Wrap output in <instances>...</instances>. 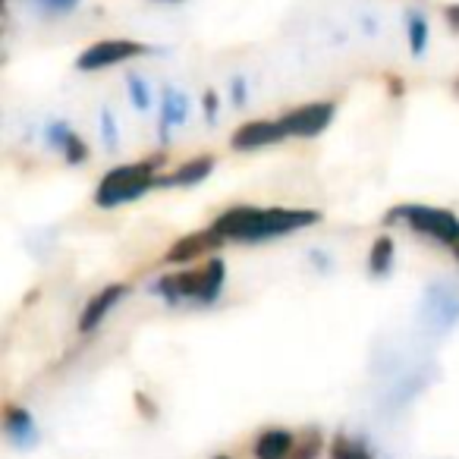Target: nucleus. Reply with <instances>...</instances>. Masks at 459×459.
Here are the masks:
<instances>
[{
    "instance_id": "f257e3e1",
    "label": "nucleus",
    "mask_w": 459,
    "mask_h": 459,
    "mask_svg": "<svg viewBox=\"0 0 459 459\" xmlns=\"http://www.w3.org/2000/svg\"><path fill=\"white\" fill-rule=\"evenodd\" d=\"M318 221L321 211L315 208H252V204H237V208L217 214L211 230L223 243H264V239L306 230Z\"/></svg>"
},
{
    "instance_id": "f03ea898",
    "label": "nucleus",
    "mask_w": 459,
    "mask_h": 459,
    "mask_svg": "<svg viewBox=\"0 0 459 459\" xmlns=\"http://www.w3.org/2000/svg\"><path fill=\"white\" fill-rule=\"evenodd\" d=\"M223 283H227V264H223L221 258H208L202 268L164 274L154 283V293L164 296L170 306H177V302H183V299H195V302H202V306H211V302L221 296Z\"/></svg>"
},
{
    "instance_id": "7ed1b4c3",
    "label": "nucleus",
    "mask_w": 459,
    "mask_h": 459,
    "mask_svg": "<svg viewBox=\"0 0 459 459\" xmlns=\"http://www.w3.org/2000/svg\"><path fill=\"white\" fill-rule=\"evenodd\" d=\"M160 160H164V154H154V158L135 160V164H120L114 170H108L95 189V204L98 208H117V204L142 198L152 186H158L154 173H158Z\"/></svg>"
},
{
    "instance_id": "20e7f679",
    "label": "nucleus",
    "mask_w": 459,
    "mask_h": 459,
    "mask_svg": "<svg viewBox=\"0 0 459 459\" xmlns=\"http://www.w3.org/2000/svg\"><path fill=\"white\" fill-rule=\"evenodd\" d=\"M406 223L409 230L421 237L434 239L440 246H459V217L446 208H431V204H396L387 211V223Z\"/></svg>"
},
{
    "instance_id": "39448f33",
    "label": "nucleus",
    "mask_w": 459,
    "mask_h": 459,
    "mask_svg": "<svg viewBox=\"0 0 459 459\" xmlns=\"http://www.w3.org/2000/svg\"><path fill=\"white\" fill-rule=\"evenodd\" d=\"M152 48L142 45V41H129V39H108V41H95L89 45L82 54L76 57V70L79 73H98L104 66H117L123 60H133L148 54Z\"/></svg>"
},
{
    "instance_id": "423d86ee",
    "label": "nucleus",
    "mask_w": 459,
    "mask_h": 459,
    "mask_svg": "<svg viewBox=\"0 0 459 459\" xmlns=\"http://www.w3.org/2000/svg\"><path fill=\"white\" fill-rule=\"evenodd\" d=\"M333 114H337V101H315V104H302V108L290 110V114L281 117V120L290 135L315 139V135H321L327 126H331Z\"/></svg>"
},
{
    "instance_id": "0eeeda50",
    "label": "nucleus",
    "mask_w": 459,
    "mask_h": 459,
    "mask_svg": "<svg viewBox=\"0 0 459 459\" xmlns=\"http://www.w3.org/2000/svg\"><path fill=\"white\" fill-rule=\"evenodd\" d=\"M287 126L283 120H252V123H243L237 133L230 135V148L233 152H255V148H264V145H277V142L287 139Z\"/></svg>"
},
{
    "instance_id": "6e6552de",
    "label": "nucleus",
    "mask_w": 459,
    "mask_h": 459,
    "mask_svg": "<svg viewBox=\"0 0 459 459\" xmlns=\"http://www.w3.org/2000/svg\"><path fill=\"white\" fill-rule=\"evenodd\" d=\"M223 246V239L217 237L214 230H195V233H186L183 239H177V243L167 249V264H186V262H192V258H198V255H204V252H211V249H221Z\"/></svg>"
},
{
    "instance_id": "1a4fd4ad",
    "label": "nucleus",
    "mask_w": 459,
    "mask_h": 459,
    "mask_svg": "<svg viewBox=\"0 0 459 459\" xmlns=\"http://www.w3.org/2000/svg\"><path fill=\"white\" fill-rule=\"evenodd\" d=\"M126 293H129V287H123V283H110V287H104L101 293L91 296L89 306H85L82 315H79V331L91 333L95 327H101V321L110 315V308H114Z\"/></svg>"
},
{
    "instance_id": "9d476101",
    "label": "nucleus",
    "mask_w": 459,
    "mask_h": 459,
    "mask_svg": "<svg viewBox=\"0 0 459 459\" xmlns=\"http://www.w3.org/2000/svg\"><path fill=\"white\" fill-rule=\"evenodd\" d=\"M186 120H189V98L173 85H167L164 98H160V142L170 139V129L183 126Z\"/></svg>"
},
{
    "instance_id": "9b49d317",
    "label": "nucleus",
    "mask_w": 459,
    "mask_h": 459,
    "mask_svg": "<svg viewBox=\"0 0 459 459\" xmlns=\"http://www.w3.org/2000/svg\"><path fill=\"white\" fill-rule=\"evenodd\" d=\"M296 444V434L287 431V428H268L255 437V446H252V456L255 459H290Z\"/></svg>"
},
{
    "instance_id": "f8f14e48",
    "label": "nucleus",
    "mask_w": 459,
    "mask_h": 459,
    "mask_svg": "<svg viewBox=\"0 0 459 459\" xmlns=\"http://www.w3.org/2000/svg\"><path fill=\"white\" fill-rule=\"evenodd\" d=\"M425 299H428V315L434 321H440L444 327L459 318V293L446 287V283H434Z\"/></svg>"
},
{
    "instance_id": "ddd939ff",
    "label": "nucleus",
    "mask_w": 459,
    "mask_h": 459,
    "mask_svg": "<svg viewBox=\"0 0 459 459\" xmlns=\"http://www.w3.org/2000/svg\"><path fill=\"white\" fill-rule=\"evenodd\" d=\"M214 170V158L211 154H202V158H192L186 160L183 167H177L173 173L167 177H158V186H195V183H204Z\"/></svg>"
},
{
    "instance_id": "4468645a",
    "label": "nucleus",
    "mask_w": 459,
    "mask_h": 459,
    "mask_svg": "<svg viewBox=\"0 0 459 459\" xmlns=\"http://www.w3.org/2000/svg\"><path fill=\"white\" fill-rule=\"evenodd\" d=\"M4 431L22 444V440H29L35 434L32 415H29L22 406H13V403H7V406H4Z\"/></svg>"
},
{
    "instance_id": "2eb2a0df",
    "label": "nucleus",
    "mask_w": 459,
    "mask_h": 459,
    "mask_svg": "<svg viewBox=\"0 0 459 459\" xmlns=\"http://www.w3.org/2000/svg\"><path fill=\"white\" fill-rule=\"evenodd\" d=\"M406 35H409V51L412 57H421L428 51V39H431V29H428V20L415 10L406 13Z\"/></svg>"
},
{
    "instance_id": "dca6fc26",
    "label": "nucleus",
    "mask_w": 459,
    "mask_h": 459,
    "mask_svg": "<svg viewBox=\"0 0 459 459\" xmlns=\"http://www.w3.org/2000/svg\"><path fill=\"white\" fill-rule=\"evenodd\" d=\"M390 268H394V239L377 237L375 243H371V252H368V271L375 277H387Z\"/></svg>"
},
{
    "instance_id": "f3484780",
    "label": "nucleus",
    "mask_w": 459,
    "mask_h": 459,
    "mask_svg": "<svg viewBox=\"0 0 459 459\" xmlns=\"http://www.w3.org/2000/svg\"><path fill=\"white\" fill-rule=\"evenodd\" d=\"M321 450H325V437H321L318 428H306L302 434H296V444L290 459H318Z\"/></svg>"
},
{
    "instance_id": "a211bd4d",
    "label": "nucleus",
    "mask_w": 459,
    "mask_h": 459,
    "mask_svg": "<svg viewBox=\"0 0 459 459\" xmlns=\"http://www.w3.org/2000/svg\"><path fill=\"white\" fill-rule=\"evenodd\" d=\"M331 459H375L371 450L356 437H346V434H337L331 440Z\"/></svg>"
},
{
    "instance_id": "6ab92c4d",
    "label": "nucleus",
    "mask_w": 459,
    "mask_h": 459,
    "mask_svg": "<svg viewBox=\"0 0 459 459\" xmlns=\"http://www.w3.org/2000/svg\"><path fill=\"white\" fill-rule=\"evenodd\" d=\"M126 91H129V98H133V108L135 110H148V108H152V89H148V82L142 76H135V73H126Z\"/></svg>"
},
{
    "instance_id": "aec40b11",
    "label": "nucleus",
    "mask_w": 459,
    "mask_h": 459,
    "mask_svg": "<svg viewBox=\"0 0 459 459\" xmlns=\"http://www.w3.org/2000/svg\"><path fill=\"white\" fill-rule=\"evenodd\" d=\"M101 142H104V148L108 152H117V145H120V129H117V120H114V114H110V108H104L101 110Z\"/></svg>"
},
{
    "instance_id": "412c9836",
    "label": "nucleus",
    "mask_w": 459,
    "mask_h": 459,
    "mask_svg": "<svg viewBox=\"0 0 459 459\" xmlns=\"http://www.w3.org/2000/svg\"><path fill=\"white\" fill-rule=\"evenodd\" d=\"M64 158H66V164H70V167L85 164V160H89V145H85L82 135L73 133V139L66 142V148H64Z\"/></svg>"
},
{
    "instance_id": "4be33fe9",
    "label": "nucleus",
    "mask_w": 459,
    "mask_h": 459,
    "mask_svg": "<svg viewBox=\"0 0 459 459\" xmlns=\"http://www.w3.org/2000/svg\"><path fill=\"white\" fill-rule=\"evenodd\" d=\"M32 4L45 16H64V13H73V10H76L82 0H32Z\"/></svg>"
},
{
    "instance_id": "5701e85b",
    "label": "nucleus",
    "mask_w": 459,
    "mask_h": 459,
    "mask_svg": "<svg viewBox=\"0 0 459 459\" xmlns=\"http://www.w3.org/2000/svg\"><path fill=\"white\" fill-rule=\"evenodd\" d=\"M70 139H73V129H70V123H66V120H54L51 126H48V145L57 148V152H64Z\"/></svg>"
},
{
    "instance_id": "b1692460",
    "label": "nucleus",
    "mask_w": 459,
    "mask_h": 459,
    "mask_svg": "<svg viewBox=\"0 0 459 459\" xmlns=\"http://www.w3.org/2000/svg\"><path fill=\"white\" fill-rule=\"evenodd\" d=\"M230 98H233V104H237V108H243V104H246V98H249V89H246V79L243 76L230 79Z\"/></svg>"
},
{
    "instance_id": "393cba45",
    "label": "nucleus",
    "mask_w": 459,
    "mask_h": 459,
    "mask_svg": "<svg viewBox=\"0 0 459 459\" xmlns=\"http://www.w3.org/2000/svg\"><path fill=\"white\" fill-rule=\"evenodd\" d=\"M202 104H204V117H208V123H214L217 120V91H204V98H202Z\"/></svg>"
},
{
    "instance_id": "a878e982",
    "label": "nucleus",
    "mask_w": 459,
    "mask_h": 459,
    "mask_svg": "<svg viewBox=\"0 0 459 459\" xmlns=\"http://www.w3.org/2000/svg\"><path fill=\"white\" fill-rule=\"evenodd\" d=\"M135 406L142 409V415H145V419H154V415H158V406H154L145 394H135Z\"/></svg>"
},
{
    "instance_id": "bb28decb",
    "label": "nucleus",
    "mask_w": 459,
    "mask_h": 459,
    "mask_svg": "<svg viewBox=\"0 0 459 459\" xmlns=\"http://www.w3.org/2000/svg\"><path fill=\"white\" fill-rule=\"evenodd\" d=\"M444 16H446V22H450L453 32H459V4H450V7L444 10Z\"/></svg>"
},
{
    "instance_id": "cd10ccee",
    "label": "nucleus",
    "mask_w": 459,
    "mask_h": 459,
    "mask_svg": "<svg viewBox=\"0 0 459 459\" xmlns=\"http://www.w3.org/2000/svg\"><path fill=\"white\" fill-rule=\"evenodd\" d=\"M387 85H390V95L394 98H403V91H406V82H400L396 76H387Z\"/></svg>"
},
{
    "instance_id": "c85d7f7f",
    "label": "nucleus",
    "mask_w": 459,
    "mask_h": 459,
    "mask_svg": "<svg viewBox=\"0 0 459 459\" xmlns=\"http://www.w3.org/2000/svg\"><path fill=\"white\" fill-rule=\"evenodd\" d=\"M453 252H456V258H459V246H456V249H453Z\"/></svg>"
},
{
    "instance_id": "c756f323",
    "label": "nucleus",
    "mask_w": 459,
    "mask_h": 459,
    "mask_svg": "<svg viewBox=\"0 0 459 459\" xmlns=\"http://www.w3.org/2000/svg\"><path fill=\"white\" fill-rule=\"evenodd\" d=\"M214 459H230V456H214Z\"/></svg>"
},
{
    "instance_id": "7c9ffc66",
    "label": "nucleus",
    "mask_w": 459,
    "mask_h": 459,
    "mask_svg": "<svg viewBox=\"0 0 459 459\" xmlns=\"http://www.w3.org/2000/svg\"><path fill=\"white\" fill-rule=\"evenodd\" d=\"M164 4H170V0H164Z\"/></svg>"
},
{
    "instance_id": "2f4dec72",
    "label": "nucleus",
    "mask_w": 459,
    "mask_h": 459,
    "mask_svg": "<svg viewBox=\"0 0 459 459\" xmlns=\"http://www.w3.org/2000/svg\"><path fill=\"white\" fill-rule=\"evenodd\" d=\"M456 89H459V82H456Z\"/></svg>"
}]
</instances>
